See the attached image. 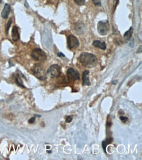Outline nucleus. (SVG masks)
Segmentation results:
<instances>
[{"mask_svg": "<svg viewBox=\"0 0 142 160\" xmlns=\"http://www.w3.org/2000/svg\"><path fill=\"white\" fill-rule=\"evenodd\" d=\"M79 61L84 67L93 68L98 64L96 57L89 52H82L79 56Z\"/></svg>", "mask_w": 142, "mask_h": 160, "instance_id": "1", "label": "nucleus"}, {"mask_svg": "<svg viewBox=\"0 0 142 160\" xmlns=\"http://www.w3.org/2000/svg\"><path fill=\"white\" fill-rule=\"evenodd\" d=\"M32 72L35 77L41 80H45L47 79V74L43 66L39 64H36L32 68Z\"/></svg>", "mask_w": 142, "mask_h": 160, "instance_id": "2", "label": "nucleus"}, {"mask_svg": "<svg viewBox=\"0 0 142 160\" xmlns=\"http://www.w3.org/2000/svg\"><path fill=\"white\" fill-rule=\"evenodd\" d=\"M97 29L99 34L101 35H107L110 32V22L108 20H101L98 22V26H97Z\"/></svg>", "mask_w": 142, "mask_h": 160, "instance_id": "3", "label": "nucleus"}, {"mask_svg": "<svg viewBox=\"0 0 142 160\" xmlns=\"http://www.w3.org/2000/svg\"><path fill=\"white\" fill-rule=\"evenodd\" d=\"M61 72V67L58 64H53L47 70V74L50 76V78L53 79L60 77Z\"/></svg>", "mask_w": 142, "mask_h": 160, "instance_id": "4", "label": "nucleus"}, {"mask_svg": "<svg viewBox=\"0 0 142 160\" xmlns=\"http://www.w3.org/2000/svg\"><path fill=\"white\" fill-rule=\"evenodd\" d=\"M32 57L35 61L37 62H43L46 61L47 55L43 50L40 49H35L32 52Z\"/></svg>", "mask_w": 142, "mask_h": 160, "instance_id": "5", "label": "nucleus"}, {"mask_svg": "<svg viewBox=\"0 0 142 160\" xmlns=\"http://www.w3.org/2000/svg\"><path fill=\"white\" fill-rule=\"evenodd\" d=\"M67 43H68V47L70 49H76L79 46V40L77 39L76 37H75L74 35H69L67 39Z\"/></svg>", "mask_w": 142, "mask_h": 160, "instance_id": "6", "label": "nucleus"}, {"mask_svg": "<svg viewBox=\"0 0 142 160\" xmlns=\"http://www.w3.org/2000/svg\"><path fill=\"white\" fill-rule=\"evenodd\" d=\"M67 76L68 80L71 81V82H73V81L78 80L80 79V75L79 72L73 68L68 69L67 71Z\"/></svg>", "mask_w": 142, "mask_h": 160, "instance_id": "7", "label": "nucleus"}, {"mask_svg": "<svg viewBox=\"0 0 142 160\" xmlns=\"http://www.w3.org/2000/svg\"><path fill=\"white\" fill-rule=\"evenodd\" d=\"M132 32H133V29H132V28L131 27L130 28V30H128L124 35V37L125 40H126V43L129 44L130 46L131 47L133 46L134 44V39L132 38Z\"/></svg>", "mask_w": 142, "mask_h": 160, "instance_id": "8", "label": "nucleus"}, {"mask_svg": "<svg viewBox=\"0 0 142 160\" xmlns=\"http://www.w3.org/2000/svg\"><path fill=\"white\" fill-rule=\"evenodd\" d=\"M74 29L75 30V32L77 34L81 35L85 33V30H86V28H85V26L83 23L79 22L75 24Z\"/></svg>", "mask_w": 142, "mask_h": 160, "instance_id": "9", "label": "nucleus"}, {"mask_svg": "<svg viewBox=\"0 0 142 160\" xmlns=\"http://www.w3.org/2000/svg\"><path fill=\"white\" fill-rule=\"evenodd\" d=\"M82 85L90 86L91 85V82L89 80V71L88 70L84 71L82 76Z\"/></svg>", "mask_w": 142, "mask_h": 160, "instance_id": "10", "label": "nucleus"}, {"mask_svg": "<svg viewBox=\"0 0 142 160\" xmlns=\"http://www.w3.org/2000/svg\"><path fill=\"white\" fill-rule=\"evenodd\" d=\"M10 12H11V6L9 5V4L6 3L5 5L4 8L3 9V11H2V12H1L2 18H3L5 19L7 18L9 13H10Z\"/></svg>", "mask_w": 142, "mask_h": 160, "instance_id": "11", "label": "nucleus"}, {"mask_svg": "<svg viewBox=\"0 0 142 160\" xmlns=\"http://www.w3.org/2000/svg\"><path fill=\"white\" fill-rule=\"evenodd\" d=\"M12 39L14 42H17L20 39V35L18 33V28L16 26H14L12 30Z\"/></svg>", "mask_w": 142, "mask_h": 160, "instance_id": "12", "label": "nucleus"}, {"mask_svg": "<svg viewBox=\"0 0 142 160\" xmlns=\"http://www.w3.org/2000/svg\"><path fill=\"white\" fill-rule=\"evenodd\" d=\"M92 45H93L94 47H98V48H100L102 50H105L106 49V44L104 42H101V41H98V40H96V41H94L93 42Z\"/></svg>", "mask_w": 142, "mask_h": 160, "instance_id": "13", "label": "nucleus"}, {"mask_svg": "<svg viewBox=\"0 0 142 160\" xmlns=\"http://www.w3.org/2000/svg\"><path fill=\"white\" fill-rule=\"evenodd\" d=\"M112 141H113V138H109L106 140H104V141L102 142V143H101V144H102V147H103V148L104 152H106V147H107V146L108 144H111Z\"/></svg>", "mask_w": 142, "mask_h": 160, "instance_id": "14", "label": "nucleus"}, {"mask_svg": "<svg viewBox=\"0 0 142 160\" xmlns=\"http://www.w3.org/2000/svg\"><path fill=\"white\" fill-rule=\"evenodd\" d=\"M16 83H17V85H19L20 87H22V88H24L25 87L24 86V85H23V83L22 82V80H21V79L20 78L19 75H17V76H16Z\"/></svg>", "mask_w": 142, "mask_h": 160, "instance_id": "15", "label": "nucleus"}, {"mask_svg": "<svg viewBox=\"0 0 142 160\" xmlns=\"http://www.w3.org/2000/svg\"><path fill=\"white\" fill-rule=\"evenodd\" d=\"M11 23H12V19H9V20L8 21V22L7 24V26H6V29H5V31H6V34L7 35L8 34V32H9V28H10V26L11 25Z\"/></svg>", "mask_w": 142, "mask_h": 160, "instance_id": "16", "label": "nucleus"}, {"mask_svg": "<svg viewBox=\"0 0 142 160\" xmlns=\"http://www.w3.org/2000/svg\"><path fill=\"white\" fill-rule=\"evenodd\" d=\"M74 1L75 3L79 6L83 5L85 3V0H74Z\"/></svg>", "mask_w": 142, "mask_h": 160, "instance_id": "17", "label": "nucleus"}, {"mask_svg": "<svg viewBox=\"0 0 142 160\" xmlns=\"http://www.w3.org/2000/svg\"><path fill=\"white\" fill-rule=\"evenodd\" d=\"M92 1H93L94 4L96 6H98V7H100L101 6V1L100 0H92Z\"/></svg>", "mask_w": 142, "mask_h": 160, "instance_id": "18", "label": "nucleus"}, {"mask_svg": "<svg viewBox=\"0 0 142 160\" xmlns=\"http://www.w3.org/2000/svg\"><path fill=\"white\" fill-rule=\"evenodd\" d=\"M72 119H73V118H72V116H68L66 117V121L67 123H70L71 121H72Z\"/></svg>", "mask_w": 142, "mask_h": 160, "instance_id": "19", "label": "nucleus"}, {"mask_svg": "<svg viewBox=\"0 0 142 160\" xmlns=\"http://www.w3.org/2000/svg\"><path fill=\"white\" fill-rule=\"evenodd\" d=\"M120 119L122 121V122H126V121L128 120V118L124 116H120Z\"/></svg>", "mask_w": 142, "mask_h": 160, "instance_id": "20", "label": "nucleus"}, {"mask_svg": "<svg viewBox=\"0 0 142 160\" xmlns=\"http://www.w3.org/2000/svg\"><path fill=\"white\" fill-rule=\"evenodd\" d=\"M35 117H32V118H30L29 119V121H28V123H34L35 122Z\"/></svg>", "mask_w": 142, "mask_h": 160, "instance_id": "21", "label": "nucleus"}, {"mask_svg": "<svg viewBox=\"0 0 142 160\" xmlns=\"http://www.w3.org/2000/svg\"><path fill=\"white\" fill-rule=\"evenodd\" d=\"M119 0H114V10H115V8H116V7H117V5L118 4H119Z\"/></svg>", "mask_w": 142, "mask_h": 160, "instance_id": "22", "label": "nucleus"}, {"mask_svg": "<svg viewBox=\"0 0 142 160\" xmlns=\"http://www.w3.org/2000/svg\"><path fill=\"white\" fill-rule=\"evenodd\" d=\"M58 57H65L64 54L62 53V52H58Z\"/></svg>", "mask_w": 142, "mask_h": 160, "instance_id": "23", "label": "nucleus"}, {"mask_svg": "<svg viewBox=\"0 0 142 160\" xmlns=\"http://www.w3.org/2000/svg\"><path fill=\"white\" fill-rule=\"evenodd\" d=\"M117 83V80H116V81H113V82H112V83H113V85H116V83Z\"/></svg>", "mask_w": 142, "mask_h": 160, "instance_id": "24", "label": "nucleus"}, {"mask_svg": "<svg viewBox=\"0 0 142 160\" xmlns=\"http://www.w3.org/2000/svg\"><path fill=\"white\" fill-rule=\"evenodd\" d=\"M47 152H48V153H51V151H47Z\"/></svg>", "mask_w": 142, "mask_h": 160, "instance_id": "25", "label": "nucleus"}, {"mask_svg": "<svg viewBox=\"0 0 142 160\" xmlns=\"http://www.w3.org/2000/svg\"><path fill=\"white\" fill-rule=\"evenodd\" d=\"M1 1H2V0H0V3H1Z\"/></svg>", "mask_w": 142, "mask_h": 160, "instance_id": "26", "label": "nucleus"}]
</instances>
